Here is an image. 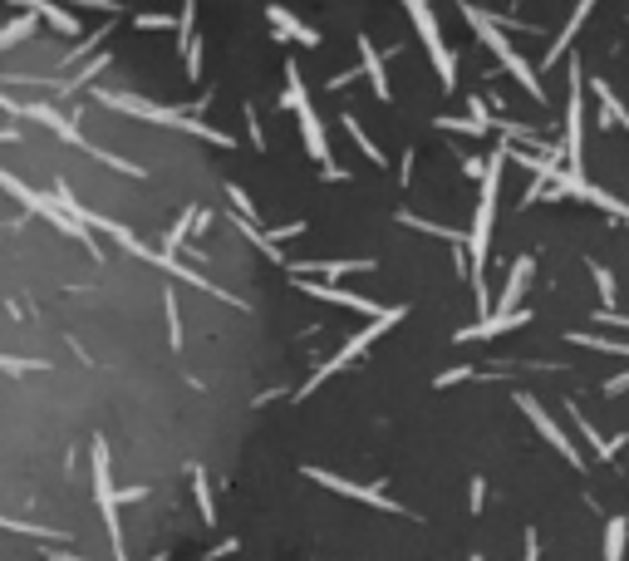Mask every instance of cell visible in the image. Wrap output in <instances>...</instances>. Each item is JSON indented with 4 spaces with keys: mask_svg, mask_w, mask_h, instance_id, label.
Here are the masks:
<instances>
[{
    "mask_svg": "<svg viewBox=\"0 0 629 561\" xmlns=\"http://www.w3.org/2000/svg\"><path fill=\"white\" fill-rule=\"evenodd\" d=\"M0 532L40 537V542H75V537H69V532H55V527H35V522H20V517H0Z\"/></svg>",
    "mask_w": 629,
    "mask_h": 561,
    "instance_id": "cell-26",
    "label": "cell"
},
{
    "mask_svg": "<svg viewBox=\"0 0 629 561\" xmlns=\"http://www.w3.org/2000/svg\"><path fill=\"white\" fill-rule=\"evenodd\" d=\"M35 30H40V15L30 5H20L15 20H5V25H0V55H5L10 45H20V40H30Z\"/></svg>",
    "mask_w": 629,
    "mask_h": 561,
    "instance_id": "cell-18",
    "label": "cell"
},
{
    "mask_svg": "<svg viewBox=\"0 0 629 561\" xmlns=\"http://www.w3.org/2000/svg\"><path fill=\"white\" fill-rule=\"evenodd\" d=\"M359 75H364V79H374V94H379L384 103L394 99V89H389V75H384V59H379V49L369 45V35H359Z\"/></svg>",
    "mask_w": 629,
    "mask_h": 561,
    "instance_id": "cell-17",
    "label": "cell"
},
{
    "mask_svg": "<svg viewBox=\"0 0 629 561\" xmlns=\"http://www.w3.org/2000/svg\"><path fill=\"white\" fill-rule=\"evenodd\" d=\"M286 103L296 109V119H300V138H306V153L320 168H334V158H330V143H324V129H320V119H314V109H310V89H306V75H300L296 65H286Z\"/></svg>",
    "mask_w": 629,
    "mask_h": 561,
    "instance_id": "cell-6",
    "label": "cell"
},
{
    "mask_svg": "<svg viewBox=\"0 0 629 561\" xmlns=\"http://www.w3.org/2000/svg\"><path fill=\"white\" fill-rule=\"evenodd\" d=\"M266 20H270V25H276V35L280 40H300V45H320V30H310L306 25V20H296V15H290V10H280V5H270L266 10Z\"/></svg>",
    "mask_w": 629,
    "mask_h": 561,
    "instance_id": "cell-16",
    "label": "cell"
},
{
    "mask_svg": "<svg viewBox=\"0 0 629 561\" xmlns=\"http://www.w3.org/2000/svg\"><path fill=\"white\" fill-rule=\"evenodd\" d=\"M565 345H580V350H595V355H615V360H629V345H625V340L585 335V330H565Z\"/></svg>",
    "mask_w": 629,
    "mask_h": 561,
    "instance_id": "cell-20",
    "label": "cell"
},
{
    "mask_svg": "<svg viewBox=\"0 0 629 561\" xmlns=\"http://www.w3.org/2000/svg\"><path fill=\"white\" fill-rule=\"evenodd\" d=\"M0 370L5 374H40V370H49L45 360H15V355H0Z\"/></svg>",
    "mask_w": 629,
    "mask_h": 561,
    "instance_id": "cell-33",
    "label": "cell"
},
{
    "mask_svg": "<svg viewBox=\"0 0 629 561\" xmlns=\"http://www.w3.org/2000/svg\"><path fill=\"white\" fill-rule=\"evenodd\" d=\"M30 10H35V15L45 20V25H55L59 35H79V15H75L69 5H45V0H35Z\"/></svg>",
    "mask_w": 629,
    "mask_h": 561,
    "instance_id": "cell-23",
    "label": "cell"
},
{
    "mask_svg": "<svg viewBox=\"0 0 629 561\" xmlns=\"http://www.w3.org/2000/svg\"><path fill=\"white\" fill-rule=\"evenodd\" d=\"M300 473H306L310 483H320V487H330V493H340V497H354V503H369V507H379V512H398V517H408V507H403V503H394V497H384L379 487H364V483H354V477L324 473V468H314V463H306Z\"/></svg>",
    "mask_w": 629,
    "mask_h": 561,
    "instance_id": "cell-10",
    "label": "cell"
},
{
    "mask_svg": "<svg viewBox=\"0 0 629 561\" xmlns=\"http://www.w3.org/2000/svg\"><path fill=\"white\" fill-rule=\"evenodd\" d=\"M398 222H403V227H413V232H428V236H443V242H453V246H463V232H457V227H443V222H428V217H413V212H398Z\"/></svg>",
    "mask_w": 629,
    "mask_h": 561,
    "instance_id": "cell-28",
    "label": "cell"
},
{
    "mask_svg": "<svg viewBox=\"0 0 629 561\" xmlns=\"http://www.w3.org/2000/svg\"><path fill=\"white\" fill-rule=\"evenodd\" d=\"M438 129H453V133H472V138H482V133H487V129H477V123H472V119H453V113H443V119H438Z\"/></svg>",
    "mask_w": 629,
    "mask_h": 561,
    "instance_id": "cell-34",
    "label": "cell"
},
{
    "mask_svg": "<svg viewBox=\"0 0 629 561\" xmlns=\"http://www.w3.org/2000/svg\"><path fill=\"white\" fill-rule=\"evenodd\" d=\"M625 542H629V517H610L605 522V561H625Z\"/></svg>",
    "mask_w": 629,
    "mask_h": 561,
    "instance_id": "cell-27",
    "label": "cell"
},
{
    "mask_svg": "<svg viewBox=\"0 0 629 561\" xmlns=\"http://www.w3.org/2000/svg\"><path fill=\"white\" fill-rule=\"evenodd\" d=\"M595 320H600V325H620V330H629V316H625V310H600Z\"/></svg>",
    "mask_w": 629,
    "mask_h": 561,
    "instance_id": "cell-41",
    "label": "cell"
},
{
    "mask_svg": "<svg viewBox=\"0 0 629 561\" xmlns=\"http://www.w3.org/2000/svg\"><path fill=\"white\" fill-rule=\"evenodd\" d=\"M590 89H595V103H600V113H595V119H600V129H610V123H615V129L629 133V109L620 103V94L605 85V79H595Z\"/></svg>",
    "mask_w": 629,
    "mask_h": 561,
    "instance_id": "cell-15",
    "label": "cell"
},
{
    "mask_svg": "<svg viewBox=\"0 0 629 561\" xmlns=\"http://www.w3.org/2000/svg\"><path fill=\"white\" fill-rule=\"evenodd\" d=\"M93 109H113V113H128V119H148V123H163V129H182L192 138H207L217 148H236L232 133L212 129L202 119H187V109H163L153 99H138V94H123V89H93Z\"/></svg>",
    "mask_w": 629,
    "mask_h": 561,
    "instance_id": "cell-2",
    "label": "cell"
},
{
    "mask_svg": "<svg viewBox=\"0 0 629 561\" xmlns=\"http://www.w3.org/2000/svg\"><path fill=\"white\" fill-rule=\"evenodd\" d=\"M585 266H590V276H595V286H600V300H605V310H615V306H620V300H615V276H610V272H605V266H600V262H585Z\"/></svg>",
    "mask_w": 629,
    "mask_h": 561,
    "instance_id": "cell-32",
    "label": "cell"
},
{
    "mask_svg": "<svg viewBox=\"0 0 629 561\" xmlns=\"http://www.w3.org/2000/svg\"><path fill=\"white\" fill-rule=\"evenodd\" d=\"M153 561H163V557H153Z\"/></svg>",
    "mask_w": 629,
    "mask_h": 561,
    "instance_id": "cell-45",
    "label": "cell"
},
{
    "mask_svg": "<svg viewBox=\"0 0 629 561\" xmlns=\"http://www.w3.org/2000/svg\"><path fill=\"white\" fill-rule=\"evenodd\" d=\"M379 262H286V272L296 280H320V286H334L340 276H354V272H374Z\"/></svg>",
    "mask_w": 629,
    "mask_h": 561,
    "instance_id": "cell-12",
    "label": "cell"
},
{
    "mask_svg": "<svg viewBox=\"0 0 629 561\" xmlns=\"http://www.w3.org/2000/svg\"><path fill=\"white\" fill-rule=\"evenodd\" d=\"M232 227H236L241 236H246V242H256V252H261V256H270V262H276V266H286V252H280V246L270 242V236L261 232L256 222H246V217H232Z\"/></svg>",
    "mask_w": 629,
    "mask_h": 561,
    "instance_id": "cell-24",
    "label": "cell"
},
{
    "mask_svg": "<svg viewBox=\"0 0 629 561\" xmlns=\"http://www.w3.org/2000/svg\"><path fill=\"white\" fill-rule=\"evenodd\" d=\"M0 113H10V119H30V123H40V129H49L55 138H65L69 148L89 153V143H84L79 123L69 119V113H59L55 103H20V99H5V94H0Z\"/></svg>",
    "mask_w": 629,
    "mask_h": 561,
    "instance_id": "cell-8",
    "label": "cell"
},
{
    "mask_svg": "<svg viewBox=\"0 0 629 561\" xmlns=\"http://www.w3.org/2000/svg\"><path fill=\"white\" fill-rule=\"evenodd\" d=\"M463 15H467V25L477 30V40H482V45H487L492 55L501 59V69H507V75L517 79V85L527 89L536 103H546V89H541V75L531 69V59H521V55H517V45H511V40L501 35V25H497V20H492L487 10H477V5H463Z\"/></svg>",
    "mask_w": 629,
    "mask_h": 561,
    "instance_id": "cell-4",
    "label": "cell"
},
{
    "mask_svg": "<svg viewBox=\"0 0 629 561\" xmlns=\"http://www.w3.org/2000/svg\"><path fill=\"white\" fill-rule=\"evenodd\" d=\"M501 148H492L487 173H482V202L472 217L467 232V280H472V300H477L482 320L492 316V296H487V256H492V222H497V192H501Z\"/></svg>",
    "mask_w": 629,
    "mask_h": 561,
    "instance_id": "cell-1",
    "label": "cell"
},
{
    "mask_svg": "<svg viewBox=\"0 0 629 561\" xmlns=\"http://www.w3.org/2000/svg\"><path fill=\"white\" fill-rule=\"evenodd\" d=\"M344 129H350V138H354V148H359V153H364V158H369V163H374V168H389V153H384V148H379V143H374V138H369V133H364V123H359V119H354V113H344Z\"/></svg>",
    "mask_w": 629,
    "mask_h": 561,
    "instance_id": "cell-22",
    "label": "cell"
},
{
    "mask_svg": "<svg viewBox=\"0 0 629 561\" xmlns=\"http://www.w3.org/2000/svg\"><path fill=\"white\" fill-rule=\"evenodd\" d=\"M600 389H605V399H615V394H625V389H629V370H625V374H610V379H605Z\"/></svg>",
    "mask_w": 629,
    "mask_h": 561,
    "instance_id": "cell-40",
    "label": "cell"
},
{
    "mask_svg": "<svg viewBox=\"0 0 629 561\" xmlns=\"http://www.w3.org/2000/svg\"><path fill=\"white\" fill-rule=\"evenodd\" d=\"M246 133H251V143H256V153L266 148V133H261V123H256V103H246Z\"/></svg>",
    "mask_w": 629,
    "mask_h": 561,
    "instance_id": "cell-37",
    "label": "cell"
},
{
    "mask_svg": "<svg viewBox=\"0 0 629 561\" xmlns=\"http://www.w3.org/2000/svg\"><path fill=\"white\" fill-rule=\"evenodd\" d=\"M531 272H536L531 256H517V262H511V276H507V286H501V300L492 306V316H511V310H521V290H527Z\"/></svg>",
    "mask_w": 629,
    "mask_h": 561,
    "instance_id": "cell-14",
    "label": "cell"
},
{
    "mask_svg": "<svg viewBox=\"0 0 629 561\" xmlns=\"http://www.w3.org/2000/svg\"><path fill=\"white\" fill-rule=\"evenodd\" d=\"M0 143H20V129H0Z\"/></svg>",
    "mask_w": 629,
    "mask_h": 561,
    "instance_id": "cell-44",
    "label": "cell"
},
{
    "mask_svg": "<svg viewBox=\"0 0 629 561\" xmlns=\"http://www.w3.org/2000/svg\"><path fill=\"white\" fill-rule=\"evenodd\" d=\"M463 168H467V178H482V173H487V158H467Z\"/></svg>",
    "mask_w": 629,
    "mask_h": 561,
    "instance_id": "cell-42",
    "label": "cell"
},
{
    "mask_svg": "<svg viewBox=\"0 0 629 561\" xmlns=\"http://www.w3.org/2000/svg\"><path fill=\"white\" fill-rule=\"evenodd\" d=\"M109 65H113V55H109V49H103V55L84 59V69H79V75H69V79H55V89H59V94H75L79 85H89V79H99V75H103V69H109Z\"/></svg>",
    "mask_w": 629,
    "mask_h": 561,
    "instance_id": "cell-25",
    "label": "cell"
},
{
    "mask_svg": "<svg viewBox=\"0 0 629 561\" xmlns=\"http://www.w3.org/2000/svg\"><path fill=\"white\" fill-rule=\"evenodd\" d=\"M467 497H472V503H467L472 512H482V507H487V477H472V493Z\"/></svg>",
    "mask_w": 629,
    "mask_h": 561,
    "instance_id": "cell-38",
    "label": "cell"
},
{
    "mask_svg": "<svg viewBox=\"0 0 629 561\" xmlns=\"http://www.w3.org/2000/svg\"><path fill=\"white\" fill-rule=\"evenodd\" d=\"M109 30H113V20H109V25H99V30H93V35H84V40H79V45H75V49H69V55H65V59H59V69H69V65H79V59H89V49H93V45H99V40H103V35H109Z\"/></svg>",
    "mask_w": 629,
    "mask_h": 561,
    "instance_id": "cell-30",
    "label": "cell"
},
{
    "mask_svg": "<svg viewBox=\"0 0 629 561\" xmlns=\"http://www.w3.org/2000/svg\"><path fill=\"white\" fill-rule=\"evenodd\" d=\"M403 316H408V306H384V316H379V320H369V325H364L359 335H350V340H344V350H334V360H324V365L314 370L306 384H300V389H296V399H310V394L320 389V384L330 379V374H340V370H350L354 360H364V355H369V350L379 345V340L389 335V330H394Z\"/></svg>",
    "mask_w": 629,
    "mask_h": 561,
    "instance_id": "cell-3",
    "label": "cell"
},
{
    "mask_svg": "<svg viewBox=\"0 0 629 561\" xmlns=\"http://www.w3.org/2000/svg\"><path fill=\"white\" fill-rule=\"evenodd\" d=\"M89 473H93V503H99V517H103L109 542H113V561H128V542H123V527H119V487H113V463H109L103 433L89 449Z\"/></svg>",
    "mask_w": 629,
    "mask_h": 561,
    "instance_id": "cell-5",
    "label": "cell"
},
{
    "mask_svg": "<svg viewBox=\"0 0 629 561\" xmlns=\"http://www.w3.org/2000/svg\"><path fill=\"white\" fill-rule=\"evenodd\" d=\"M163 306H167V345L182 350V316H177V296H173V290L163 296Z\"/></svg>",
    "mask_w": 629,
    "mask_h": 561,
    "instance_id": "cell-31",
    "label": "cell"
},
{
    "mask_svg": "<svg viewBox=\"0 0 629 561\" xmlns=\"http://www.w3.org/2000/svg\"><path fill=\"white\" fill-rule=\"evenodd\" d=\"M565 414H571V423H575V429L585 433V439H590V449L600 453L605 463H610L615 453H620V443H625V439H600V429H595V423H590V419H585V414H580V404H565Z\"/></svg>",
    "mask_w": 629,
    "mask_h": 561,
    "instance_id": "cell-19",
    "label": "cell"
},
{
    "mask_svg": "<svg viewBox=\"0 0 629 561\" xmlns=\"http://www.w3.org/2000/svg\"><path fill=\"white\" fill-rule=\"evenodd\" d=\"M192 493H197V512H202V522L217 527V503H212V487H207L202 468H192Z\"/></svg>",
    "mask_w": 629,
    "mask_h": 561,
    "instance_id": "cell-29",
    "label": "cell"
},
{
    "mask_svg": "<svg viewBox=\"0 0 629 561\" xmlns=\"http://www.w3.org/2000/svg\"><path fill=\"white\" fill-rule=\"evenodd\" d=\"M595 15V5H590V0H585V5H575V15H571V25H565L561 30V35H555L551 40V49H546V65H555V59H561L565 55V45H571V40L575 35H580V25H585V20H590Z\"/></svg>",
    "mask_w": 629,
    "mask_h": 561,
    "instance_id": "cell-21",
    "label": "cell"
},
{
    "mask_svg": "<svg viewBox=\"0 0 629 561\" xmlns=\"http://www.w3.org/2000/svg\"><path fill=\"white\" fill-rule=\"evenodd\" d=\"M408 20L418 25V35H423V49L433 55L438 85H443L447 94H453V89H457V59H453V49H447L443 30H438V15H433V5H423V0H408Z\"/></svg>",
    "mask_w": 629,
    "mask_h": 561,
    "instance_id": "cell-7",
    "label": "cell"
},
{
    "mask_svg": "<svg viewBox=\"0 0 629 561\" xmlns=\"http://www.w3.org/2000/svg\"><path fill=\"white\" fill-rule=\"evenodd\" d=\"M290 236H306V222H286V227H276V232H270V242H290Z\"/></svg>",
    "mask_w": 629,
    "mask_h": 561,
    "instance_id": "cell-39",
    "label": "cell"
},
{
    "mask_svg": "<svg viewBox=\"0 0 629 561\" xmlns=\"http://www.w3.org/2000/svg\"><path fill=\"white\" fill-rule=\"evenodd\" d=\"M472 374H477V365H463V370H447V374H438V389H453V384H463V379H472Z\"/></svg>",
    "mask_w": 629,
    "mask_h": 561,
    "instance_id": "cell-35",
    "label": "cell"
},
{
    "mask_svg": "<svg viewBox=\"0 0 629 561\" xmlns=\"http://www.w3.org/2000/svg\"><path fill=\"white\" fill-rule=\"evenodd\" d=\"M527 561H541V542H536V532H527Z\"/></svg>",
    "mask_w": 629,
    "mask_h": 561,
    "instance_id": "cell-43",
    "label": "cell"
},
{
    "mask_svg": "<svg viewBox=\"0 0 629 561\" xmlns=\"http://www.w3.org/2000/svg\"><path fill=\"white\" fill-rule=\"evenodd\" d=\"M565 79H571V99H565V143H561V158H571V168H565V173H580V153H585V79H580V59H571Z\"/></svg>",
    "mask_w": 629,
    "mask_h": 561,
    "instance_id": "cell-9",
    "label": "cell"
},
{
    "mask_svg": "<svg viewBox=\"0 0 629 561\" xmlns=\"http://www.w3.org/2000/svg\"><path fill=\"white\" fill-rule=\"evenodd\" d=\"M521 325H531V306H521V310H511V316H487V320H477V325H467V330H457V345H467V340H492V335H511V330H521Z\"/></svg>",
    "mask_w": 629,
    "mask_h": 561,
    "instance_id": "cell-13",
    "label": "cell"
},
{
    "mask_svg": "<svg viewBox=\"0 0 629 561\" xmlns=\"http://www.w3.org/2000/svg\"><path fill=\"white\" fill-rule=\"evenodd\" d=\"M517 409H521V414H527V419H531V423H536V433H541V439H546V443H551V449H555V453H561V459H571V468H575V473H580V468H585V463H580V453H575V443H571V433H565V429H561V423H555V419H551V414H546V409H541V399H531V394H517Z\"/></svg>",
    "mask_w": 629,
    "mask_h": 561,
    "instance_id": "cell-11",
    "label": "cell"
},
{
    "mask_svg": "<svg viewBox=\"0 0 629 561\" xmlns=\"http://www.w3.org/2000/svg\"><path fill=\"white\" fill-rule=\"evenodd\" d=\"M133 25H138V30H177V20L173 15H138Z\"/></svg>",
    "mask_w": 629,
    "mask_h": 561,
    "instance_id": "cell-36",
    "label": "cell"
}]
</instances>
